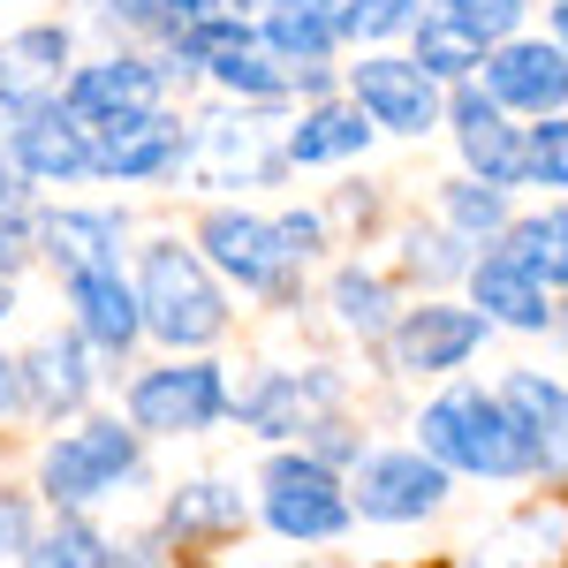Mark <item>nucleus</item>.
Returning <instances> with one entry per match:
<instances>
[{"label": "nucleus", "instance_id": "4c0bfd02", "mask_svg": "<svg viewBox=\"0 0 568 568\" xmlns=\"http://www.w3.org/2000/svg\"><path fill=\"white\" fill-rule=\"evenodd\" d=\"M0 318H8V281H0Z\"/></svg>", "mask_w": 568, "mask_h": 568}, {"label": "nucleus", "instance_id": "1a4fd4ad", "mask_svg": "<svg viewBox=\"0 0 568 568\" xmlns=\"http://www.w3.org/2000/svg\"><path fill=\"white\" fill-rule=\"evenodd\" d=\"M485 84H493V106H524V114H554L568 99V53L546 39H516L485 61Z\"/></svg>", "mask_w": 568, "mask_h": 568}, {"label": "nucleus", "instance_id": "dca6fc26", "mask_svg": "<svg viewBox=\"0 0 568 568\" xmlns=\"http://www.w3.org/2000/svg\"><path fill=\"white\" fill-rule=\"evenodd\" d=\"M500 409H508V417L530 433L538 463L568 470V387L538 379V372H516V379H508V394H500Z\"/></svg>", "mask_w": 568, "mask_h": 568}, {"label": "nucleus", "instance_id": "ddd939ff", "mask_svg": "<svg viewBox=\"0 0 568 568\" xmlns=\"http://www.w3.org/2000/svg\"><path fill=\"white\" fill-rule=\"evenodd\" d=\"M16 168L39 182H69L91 175V136L69 122V106H23V130H16Z\"/></svg>", "mask_w": 568, "mask_h": 568}, {"label": "nucleus", "instance_id": "2f4dec72", "mask_svg": "<svg viewBox=\"0 0 568 568\" xmlns=\"http://www.w3.org/2000/svg\"><path fill=\"white\" fill-rule=\"evenodd\" d=\"M530 175L546 182V190H568V122L530 130Z\"/></svg>", "mask_w": 568, "mask_h": 568}, {"label": "nucleus", "instance_id": "e433bc0d", "mask_svg": "<svg viewBox=\"0 0 568 568\" xmlns=\"http://www.w3.org/2000/svg\"><path fill=\"white\" fill-rule=\"evenodd\" d=\"M8 265H16V235L0 227V273H8Z\"/></svg>", "mask_w": 568, "mask_h": 568}, {"label": "nucleus", "instance_id": "412c9836", "mask_svg": "<svg viewBox=\"0 0 568 568\" xmlns=\"http://www.w3.org/2000/svg\"><path fill=\"white\" fill-rule=\"evenodd\" d=\"M508 258L524 265L538 288H568V213H530L508 227Z\"/></svg>", "mask_w": 568, "mask_h": 568}, {"label": "nucleus", "instance_id": "cd10ccee", "mask_svg": "<svg viewBox=\"0 0 568 568\" xmlns=\"http://www.w3.org/2000/svg\"><path fill=\"white\" fill-rule=\"evenodd\" d=\"M334 304H342V318H349L356 334H387V281L342 273V281H334Z\"/></svg>", "mask_w": 568, "mask_h": 568}, {"label": "nucleus", "instance_id": "a878e982", "mask_svg": "<svg viewBox=\"0 0 568 568\" xmlns=\"http://www.w3.org/2000/svg\"><path fill=\"white\" fill-rule=\"evenodd\" d=\"M235 516H243V500H235L227 485L205 478V485H182V493H175V508H168V530H175V538H197V530H227Z\"/></svg>", "mask_w": 568, "mask_h": 568}, {"label": "nucleus", "instance_id": "a211bd4d", "mask_svg": "<svg viewBox=\"0 0 568 568\" xmlns=\"http://www.w3.org/2000/svg\"><path fill=\"white\" fill-rule=\"evenodd\" d=\"M318 409H334V379L326 372H273L258 394H243V425H258V433H304V417Z\"/></svg>", "mask_w": 568, "mask_h": 568}, {"label": "nucleus", "instance_id": "7ed1b4c3", "mask_svg": "<svg viewBox=\"0 0 568 568\" xmlns=\"http://www.w3.org/2000/svg\"><path fill=\"white\" fill-rule=\"evenodd\" d=\"M136 470V433H122V425H77V433H61L53 447H45L39 463V485L53 508H84V500H99L114 478H130Z\"/></svg>", "mask_w": 568, "mask_h": 568}, {"label": "nucleus", "instance_id": "4468645a", "mask_svg": "<svg viewBox=\"0 0 568 568\" xmlns=\"http://www.w3.org/2000/svg\"><path fill=\"white\" fill-rule=\"evenodd\" d=\"M175 152H182V122H168L152 106V114H130V122H106L99 144H91V168L99 175H160V168H175Z\"/></svg>", "mask_w": 568, "mask_h": 568}, {"label": "nucleus", "instance_id": "2eb2a0df", "mask_svg": "<svg viewBox=\"0 0 568 568\" xmlns=\"http://www.w3.org/2000/svg\"><path fill=\"white\" fill-rule=\"evenodd\" d=\"M69 304H77V326H84L99 349H130L144 334V311H136V288H122L114 265H91V273H69Z\"/></svg>", "mask_w": 568, "mask_h": 568}, {"label": "nucleus", "instance_id": "9d476101", "mask_svg": "<svg viewBox=\"0 0 568 568\" xmlns=\"http://www.w3.org/2000/svg\"><path fill=\"white\" fill-rule=\"evenodd\" d=\"M205 251H213L220 273H235L243 288H273L281 265H296L281 220H251V213H213L205 220Z\"/></svg>", "mask_w": 568, "mask_h": 568}, {"label": "nucleus", "instance_id": "c9c22d12", "mask_svg": "<svg viewBox=\"0 0 568 568\" xmlns=\"http://www.w3.org/2000/svg\"><path fill=\"white\" fill-rule=\"evenodd\" d=\"M23 205V168H0V213H16Z\"/></svg>", "mask_w": 568, "mask_h": 568}, {"label": "nucleus", "instance_id": "f704fd0d", "mask_svg": "<svg viewBox=\"0 0 568 568\" xmlns=\"http://www.w3.org/2000/svg\"><path fill=\"white\" fill-rule=\"evenodd\" d=\"M16 402H23V372H16V364H8V356H0V417H8V409H16Z\"/></svg>", "mask_w": 568, "mask_h": 568}, {"label": "nucleus", "instance_id": "4be33fe9", "mask_svg": "<svg viewBox=\"0 0 568 568\" xmlns=\"http://www.w3.org/2000/svg\"><path fill=\"white\" fill-rule=\"evenodd\" d=\"M84 387H91V372H84V349L77 342H39L31 364H23V394L39 409H77Z\"/></svg>", "mask_w": 568, "mask_h": 568}, {"label": "nucleus", "instance_id": "c85d7f7f", "mask_svg": "<svg viewBox=\"0 0 568 568\" xmlns=\"http://www.w3.org/2000/svg\"><path fill=\"white\" fill-rule=\"evenodd\" d=\"M23 561L31 568H99V538L84 524H61V530H45V538H31Z\"/></svg>", "mask_w": 568, "mask_h": 568}, {"label": "nucleus", "instance_id": "f8f14e48", "mask_svg": "<svg viewBox=\"0 0 568 568\" xmlns=\"http://www.w3.org/2000/svg\"><path fill=\"white\" fill-rule=\"evenodd\" d=\"M478 342H485V318H478V311H455V304L409 311V318H402V334H394L402 372H455Z\"/></svg>", "mask_w": 568, "mask_h": 568}, {"label": "nucleus", "instance_id": "72a5a7b5", "mask_svg": "<svg viewBox=\"0 0 568 568\" xmlns=\"http://www.w3.org/2000/svg\"><path fill=\"white\" fill-rule=\"evenodd\" d=\"M0 546H31V524H23V500H0Z\"/></svg>", "mask_w": 568, "mask_h": 568}, {"label": "nucleus", "instance_id": "9b49d317", "mask_svg": "<svg viewBox=\"0 0 568 568\" xmlns=\"http://www.w3.org/2000/svg\"><path fill=\"white\" fill-rule=\"evenodd\" d=\"M455 136H463V160L485 175V190H508V182L530 175V144L508 130V114L485 91H463L455 99Z\"/></svg>", "mask_w": 568, "mask_h": 568}, {"label": "nucleus", "instance_id": "393cba45", "mask_svg": "<svg viewBox=\"0 0 568 568\" xmlns=\"http://www.w3.org/2000/svg\"><path fill=\"white\" fill-rule=\"evenodd\" d=\"M478 61H485V45L470 39V31H455L433 8L425 31H417V69H425V77H463V69H478Z\"/></svg>", "mask_w": 568, "mask_h": 568}, {"label": "nucleus", "instance_id": "f3484780", "mask_svg": "<svg viewBox=\"0 0 568 568\" xmlns=\"http://www.w3.org/2000/svg\"><path fill=\"white\" fill-rule=\"evenodd\" d=\"M470 288H478V318L524 326V334H538V326H546V288H538V281H530L508 251H493L485 265H470Z\"/></svg>", "mask_w": 568, "mask_h": 568}, {"label": "nucleus", "instance_id": "aec40b11", "mask_svg": "<svg viewBox=\"0 0 568 568\" xmlns=\"http://www.w3.org/2000/svg\"><path fill=\"white\" fill-rule=\"evenodd\" d=\"M265 39L281 45L288 61H318L326 45L342 39V0H273Z\"/></svg>", "mask_w": 568, "mask_h": 568}, {"label": "nucleus", "instance_id": "58836bf2", "mask_svg": "<svg viewBox=\"0 0 568 568\" xmlns=\"http://www.w3.org/2000/svg\"><path fill=\"white\" fill-rule=\"evenodd\" d=\"M561 39H568V8H561Z\"/></svg>", "mask_w": 568, "mask_h": 568}, {"label": "nucleus", "instance_id": "b1692460", "mask_svg": "<svg viewBox=\"0 0 568 568\" xmlns=\"http://www.w3.org/2000/svg\"><path fill=\"white\" fill-rule=\"evenodd\" d=\"M364 114H349V106H318V114H304L296 130H288V160H304V168H318V160H349V152H364Z\"/></svg>", "mask_w": 568, "mask_h": 568}, {"label": "nucleus", "instance_id": "f03ea898", "mask_svg": "<svg viewBox=\"0 0 568 568\" xmlns=\"http://www.w3.org/2000/svg\"><path fill=\"white\" fill-rule=\"evenodd\" d=\"M136 311H144V326H152L160 342H175V349H197V342H213L220 326H227L220 288L205 281V265L190 258L182 243H152V251H144Z\"/></svg>", "mask_w": 568, "mask_h": 568}, {"label": "nucleus", "instance_id": "0eeeda50", "mask_svg": "<svg viewBox=\"0 0 568 568\" xmlns=\"http://www.w3.org/2000/svg\"><path fill=\"white\" fill-rule=\"evenodd\" d=\"M349 84H356V106L394 136H425L439 122V84L417 61H364V69H349Z\"/></svg>", "mask_w": 568, "mask_h": 568}, {"label": "nucleus", "instance_id": "473e14b6", "mask_svg": "<svg viewBox=\"0 0 568 568\" xmlns=\"http://www.w3.org/2000/svg\"><path fill=\"white\" fill-rule=\"evenodd\" d=\"M122 16H136V23H160V31H175V39H182V31L205 16V0H130Z\"/></svg>", "mask_w": 568, "mask_h": 568}, {"label": "nucleus", "instance_id": "f257e3e1", "mask_svg": "<svg viewBox=\"0 0 568 568\" xmlns=\"http://www.w3.org/2000/svg\"><path fill=\"white\" fill-rule=\"evenodd\" d=\"M417 433H425V455H433L439 470H485V478H524V470H538V447L500 409V394H478V387L439 394Z\"/></svg>", "mask_w": 568, "mask_h": 568}, {"label": "nucleus", "instance_id": "6ab92c4d", "mask_svg": "<svg viewBox=\"0 0 568 568\" xmlns=\"http://www.w3.org/2000/svg\"><path fill=\"white\" fill-rule=\"evenodd\" d=\"M61 61H69V31H23V39L0 45V91L8 99H23V106H39V91L61 77Z\"/></svg>", "mask_w": 568, "mask_h": 568}, {"label": "nucleus", "instance_id": "39448f33", "mask_svg": "<svg viewBox=\"0 0 568 568\" xmlns=\"http://www.w3.org/2000/svg\"><path fill=\"white\" fill-rule=\"evenodd\" d=\"M220 409H227V387L213 364H168L130 387V417L144 433H205Z\"/></svg>", "mask_w": 568, "mask_h": 568}, {"label": "nucleus", "instance_id": "6e6552de", "mask_svg": "<svg viewBox=\"0 0 568 568\" xmlns=\"http://www.w3.org/2000/svg\"><path fill=\"white\" fill-rule=\"evenodd\" d=\"M152 99H160V69L152 61H91L69 84V122L77 130H106V122L152 114Z\"/></svg>", "mask_w": 568, "mask_h": 568}, {"label": "nucleus", "instance_id": "20e7f679", "mask_svg": "<svg viewBox=\"0 0 568 568\" xmlns=\"http://www.w3.org/2000/svg\"><path fill=\"white\" fill-rule=\"evenodd\" d=\"M265 524L281 538H334L349 524V500H342V485L318 455H281L265 470Z\"/></svg>", "mask_w": 568, "mask_h": 568}, {"label": "nucleus", "instance_id": "7c9ffc66", "mask_svg": "<svg viewBox=\"0 0 568 568\" xmlns=\"http://www.w3.org/2000/svg\"><path fill=\"white\" fill-rule=\"evenodd\" d=\"M409 8L417 0H342V31H356V39H394L409 23Z\"/></svg>", "mask_w": 568, "mask_h": 568}, {"label": "nucleus", "instance_id": "bb28decb", "mask_svg": "<svg viewBox=\"0 0 568 568\" xmlns=\"http://www.w3.org/2000/svg\"><path fill=\"white\" fill-rule=\"evenodd\" d=\"M439 16L485 45V39H508V31L524 23V0H439Z\"/></svg>", "mask_w": 568, "mask_h": 568}, {"label": "nucleus", "instance_id": "5701e85b", "mask_svg": "<svg viewBox=\"0 0 568 568\" xmlns=\"http://www.w3.org/2000/svg\"><path fill=\"white\" fill-rule=\"evenodd\" d=\"M45 243H53V258H69L77 273H91V265H114L122 220L114 213H53L45 220Z\"/></svg>", "mask_w": 568, "mask_h": 568}, {"label": "nucleus", "instance_id": "c756f323", "mask_svg": "<svg viewBox=\"0 0 568 568\" xmlns=\"http://www.w3.org/2000/svg\"><path fill=\"white\" fill-rule=\"evenodd\" d=\"M447 213H455V227L485 235V227L508 220V205H500V190H485V182H447Z\"/></svg>", "mask_w": 568, "mask_h": 568}, {"label": "nucleus", "instance_id": "423d86ee", "mask_svg": "<svg viewBox=\"0 0 568 568\" xmlns=\"http://www.w3.org/2000/svg\"><path fill=\"white\" fill-rule=\"evenodd\" d=\"M447 500V470L433 455H364L356 470V508L372 524H417Z\"/></svg>", "mask_w": 568, "mask_h": 568}]
</instances>
